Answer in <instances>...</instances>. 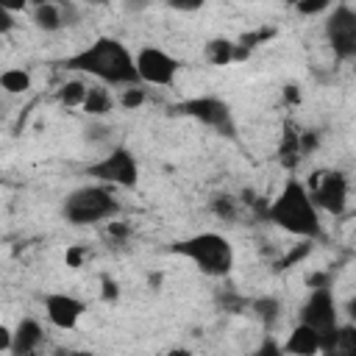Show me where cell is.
I'll use <instances>...</instances> for the list:
<instances>
[{
	"label": "cell",
	"instance_id": "d6986e66",
	"mask_svg": "<svg viewBox=\"0 0 356 356\" xmlns=\"http://www.w3.org/2000/svg\"><path fill=\"white\" fill-rule=\"evenodd\" d=\"M0 86L8 92V95H22L31 89V75L25 70H6L0 75Z\"/></svg>",
	"mask_w": 356,
	"mask_h": 356
},
{
	"label": "cell",
	"instance_id": "1f68e13d",
	"mask_svg": "<svg viewBox=\"0 0 356 356\" xmlns=\"http://www.w3.org/2000/svg\"><path fill=\"white\" fill-rule=\"evenodd\" d=\"M53 356H70V348H56Z\"/></svg>",
	"mask_w": 356,
	"mask_h": 356
},
{
	"label": "cell",
	"instance_id": "83f0119b",
	"mask_svg": "<svg viewBox=\"0 0 356 356\" xmlns=\"http://www.w3.org/2000/svg\"><path fill=\"white\" fill-rule=\"evenodd\" d=\"M345 314H348V323H353V325H356V295H353V298H348V303H345Z\"/></svg>",
	"mask_w": 356,
	"mask_h": 356
},
{
	"label": "cell",
	"instance_id": "9c48e42d",
	"mask_svg": "<svg viewBox=\"0 0 356 356\" xmlns=\"http://www.w3.org/2000/svg\"><path fill=\"white\" fill-rule=\"evenodd\" d=\"M309 195L314 200V206L320 211H328L334 217H339L348 209V178L339 170H320L312 175V181L306 184Z\"/></svg>",
	"mask_w": 356,
	"mask_h": 356
},
{
	"label": "cell",
	"instance_id": "7a4b0ae2",
	"mask_svg": "<svg viewBox=\"0 0 356 356\" xmlns=\"http://www.w3.org/2000/svg\"><path fill=\"white\" fill-rule=\"evenodd\" d=\"M267 222L289 231L292 236H300V239H320L323 236V222H320V209L314 206L312 195H309V186L298 178H289L281 192L273 197V203L267 206V214H264Z\"/></svg>",
	"mask_w": 356,
	"mask_h": 356
},
{
	"label": "cell",
	"instance_id": "cb8c5ba5",
	"mask_svg": "<svg viewBox=\"0 0 356 356\" xmlns=\"http://www.w3.org/2000/svg\"><path fill=\"white\" fill-rule=\"evenodd\" d=\"M145 89L142 86H128V89H122V95H120V106L122 108H136V106H142L145 103Z\"/></svg>",
	"mask_w": 356,
	"mask_h": 356
},
{
	"label": "cell",
	"instance_id": "ba28073f",
	"mask_svg": "<svg viewBox=\"0 0 356 356\" xmlns=\"http://www.w3.org/2000/svg\"><path fill=\"white\" fill-rule=\"evenodd\" d=\"M298 323H303L312 331H317L320 339H323V345H325L331 339V334L339 328L337 300H334L331 289H312L309 298L303 300L300 312H298Z\"/></svg>",
	"mask_w": 356,
	"mask_h": 356
},
{
	"label": "cell",
	"instance_id": "5b68a950",
	"mask_svg": "<svg viewBox=\"0 0 356 356\" xmlns=\"http://www.w3.org/2000/svg\"><path fill=\"white\" fill-rule=\"evenodd\" d=\"M83 172L89 178H95L97 184H106V186H134L139 181L136 156L125 145H114L106 156H100L97 161L86 164Z\"/></svg>",
	"mask_w": 356,
	"mask_h": 356
},
{
	"label": "cell",
	"instance_id": "7402d4cb",
	"mask_svg": "<svg viewBox=\"0 0 356 356\" xmlns=\"http://www.w3.org/2000/svg\"><path fill=\"white\" fill-rule=\"evenodd\" d=\"M309 253H312V242H309V239H303V242H300L295 250H289V253H286V256L278 261V270H286V267L298 264V261H300V259H306Z\"/></svg>",
	"mask_w": 356,
	"mask_h": 356
},
{
	"label": "cell",
	"instance_id": "4fadbf2b",
	"mask_svg": "<svg viewBox=\"0 0 356 356\" xmlns=\"http://www.w3.org/2000/svg\"><path fill=\"white\" fill-rule=\"evenodd\" d=\"M284 350L292 353V356H314V353H323V339H320L317 331H312L309 325L298 323V325L292 328V334H289Z\"/></svg>",
	"mask_w": 356,
	"mask_h": 356
},
{
	"label": "cell",
	"instance_id": "603a6c76",
	"mask_svg": "<svg viewBox=\"0 0 356 356\" xmlns=\"http://www.w3.org/2000/svg\"><path fill=\"white\" fill-rule=\"evenodd\" d=\"M250 356H289V353L284 350V345H278V339H275V337H270V334H267Z\"/></svg>",
	"mask_w": 356,
	"mask_h": 356
},
{
	"label": "cell",
	"instance_id": "f1b7e54d",
	"mask_svg": "<svg viewBox=\"0 0 356 356\" xmlns=\"http://www.w3.org/2000/svg\"><path fill=\"white\" fill-rule=\"evenodd\" d=\"M78 261H81V250L75 248V250H70V253H67V264H72V267H78Z\"/></svg>",
	"mask_w": 356,
	"mask_h": 356
},
{
	"label": "cell",
	"instance_id": "30bf717a",
	"mask_svg": "<svg viewBox=\"0 0 356 356\" xmlns=\"http://www.w3.org/2000/svg\"><path fill=\"white\" fill-rule=\"evenodd\" d=\"M178 70H181V61L175 56H170L167 50L156 47V44L139 47V53H136V72H139V81L142 83L170 86L175 81Z\"/></svg>",
	"mask_w": 356,
	"mask_h": 356
},
{
	"label": "cell",
	"instance_id": "5bb4252c",
	"mask_svg": "<svg viewBox=\"0 0 356 356\" xmlns=\"http://www.w3.org/2000/svg\"><path fill=\"white\" fill-rule=\"evenodd\" d=\"M323 356H356V325L345 323L339 325L331 339L323 345Z\"/></svg>",
	"mask_w": 356,
	"mask_h": 356
},
{
	"label": "cell",
	"instance_id": "52a82bcc",
	"mask_svg": "<svg viewBox=\"0 0 356 356\" xmlns=\"http://www.w3.org/2000/svg\"><path fill=\"white\" fill-rule=\"evenodd\" d=\"M325 42L339 61H356V8L339 3L325 17Z\"/></svg>",
	"mask_w": 356,
	"mask_h": 356
},
{
	"label": "cell",
	"instance_id": "9a60e30c",
	"mask_svg": "<svg viewBox=\"0 0 356 356\" xmlns=\"http://www.w3.org/2000/svg\"><path fill=\"white\" fill-rule=\"evenodd\" d=\"M31 17H33L36 28H42L44 33H56V31H61L67 25L64 22V11H61L58 3H39V6H33Z\"/></svg>",
	"mask_w": 356,
	"mask_h": 356
},
{
	"label": "cell",
	"instance_id": "6da1fadb",
	"mask_svg": "<svg viewBox=\"0 0 356 356\" xmlns=\"http://www.w3.org/2000/svg\"><path fill=\"white\" fill-rule=\"evenodd\" d=\"M61 67L72 72H86L103 86H142L136 72V56L114 36H97L83 50L67 56Z\"/></svg>",
	"mask_w": 356,
	"mask_h": 356
},
{
	"label": "cell",
	"instance_id": "d6a6232c",
	"mask_svg": "<svg viewBox=\"0 0 356 356\" xmlns=\"http://www.w3.org/2000/svg\"><path fill=\"white\" fill-rule=\"evenodd\" d=\"M25 356H39V353H25Z\"/></svg>",
	"mask_w": 356,
	"mask_h": 356
},
{
	"label": "cell",
	"instance_id": "44dd1931",
	"mask_svg": "<svg viewBox=\"0 0 356 356\" xmlns=\"http://www.w3.org/2000/svg\"><path fill=\"white\" fill-rule=\"evenodd\" d=\"M211 211H214L217 217H222V220H234V217H236V200H234L231 195H217V197L211 200Z\"/></svg>",
	"mask_w": 356,
	"mask_h": 356
},
{
	"label": "cell",
	"instance_id": "484cf974",
	"mask_svg": "<svg viewBox=\"0 0 356 356\" xmlns=\"http://www.w3.org/2000/svg\"><path fill=\"white\" fill-rule=\"evenodd\" d=\"M14 28V17H11V8L0 6V33H8Z\"/></svg>",
	"mask_w": 356,
	"mask_h": 356
},
{
	"label": "cell",
	"instance_id": "ffe728a7",
	"mask_svg": "<svg viewBox=\"0 0 356 356\" xmlns=\"http://www.w3.org/2000/svg\"><path fill=\"white\" fill-rule=\"evenodd\" d=\"M86 92H89L86 83H81V81H70V83H64V86L58 89V100H61L64 106H83Z\"/></svg>",
	"mask_w": 356,
	"mask_h": 356
},
{
	"label": "cell",
	"instance_id": "8fae6325",
	"mask_svg": "<svg viewBox=\"0 0 356 356\" xmlns=\"http://www.w3.org/2000/svg\"><path fill=\"white\" fill-rule=\"evenodd\" d=\"M83 312H86V303L78 300L75 295H67V292H50V295H44V314H47V320L56 328H64V331L75 328L78 320L83 317Z\"/></svg>",
	"mask_w": 356,
	"mask_h": 356
},
{
	"label": "cell",
	"instance_id": "e0dca14e",
	"mask_svg": "<svg viewBox=\"0 0 356 356\" xmlns=\"http://www.w3.org/2000/svg\"><path fill=\"white\" fill-rule=\"evenodd\" d=\"M250 312H253V314H256V320L270 331V328L278 323V317H281V300H278L275 295L253 298V300H250Z\"/></svg>",
	"mask_w": 356,
	"mask_h": 356
},
{
	"label": "cell",
	"instance_id": "4dcf8cb0",
	"mask_svg": "<svg viewBox=\"0 0 356 356\" xmlns=\"http://www.w3.org/2000/svg\"><path fill=\"white\" fill-rule=\"evenodd\" d=\"M70 356H95V353H92V350H72V348H70Z\"/></svg>",
	"mask_w": 356,
	"mask_h": 356
},
{
	"label": "cell",
	"instance_id": "8992f818",
	"mask_svg": "<svg viewBox=\"0 0 356 356\" xmlns=\"http://www.w3.org/2000/svg\"><path fill=\"white\" fill-rule=\"evenodd\" d=\"M175 111H181V114L197 120L200 125L217 131L220 136L236 139V120H234L231 106H228L222 97H214V95L189 97V100H181V103L175 106Z\"/></svg>",
	"mask_w": 356,
	"mask_h": 356
},
{
	"label": "cell",
	"instance_id": "7c38bea8",
	"mask_svg": "<svg viewBox=\"0 0 356 356\" xmlns=\"http://www.w3.org/2000/svg\"><path fill=\"white\" fill-rule=\"evenodd\" d=\"M44 331L33 317H22L14 328V342H11V356H25V353H36V348L42 345Z\"/></svg>",
	"mask_w": 356,
	"mask_h": 356
},
{
	"label": "cell",
	"instance_id": "2e32d148",
	"mask_svg": "<svg viewBox=\"0 0 356 356\" xmlns=\"http://www.w3.org/2000/svg\"><path fill=\"white\" fill-rule=\"evenodd\" d=\"M81 108H83L89 117H103V114H108V111L114 108V97H111V92H108L103 83H95V86H89L86 100H83Z\"/></svg>",
	"mask_w": 356,
	"mask_h": 356
},
{
	"label": "cell",
	"instance_id": "4316f807",
	"mask_svg": "<svg viewBox=\"0 0 356 356\" xmlns=\"http://www.w3.org/2000/svg\"><path fill=\"white\" fill-rule=\"evenodd\" d=\"M103 298H106V300L117 298V284H114V281H108V278H103Z\"/></svg>",
	"mask_w": 356,
	"mask_h": 356
},
{
	"label": "cell",
	"instance_id": "3957f363",
	"mask_svg": "<svg viewBox=\"0 0 356 356\" xmlns=\"http://www.w3.org/2000/svg\"><path fill=\"white\" fill-rule=\"evenodd\" d=\"M170 250L175 256L189 259L203 275H211V278H222L234 267V248H231L228 236H222L217 231H203V234L178 239V242H172Z\"/></svg>",
	"mask_w": 356,
	"mask_h": 356
},
{
	"label": "cell",
	"instance_id": "277c9868",
	"mask_svg": "<svg viewBox=\"0 0 356 356\" xmlns=\"http://www.w3.org/2000/svg\"><path fill=\"white\" fill-rule=\"evenodd\" d=\"M61 211H64L67 222H72V225H92V222H100V220H111L120 211V203H117L111 186L86 184V186L72 189L64 197Z\"/></svg>",
	"mask_w": 356,
	"mask_h": 356
},
{
	"label": "cell",
	"instance_id": "ac0fdd59",
	"mask_svg": "<svg viewBox=\"0 0 356 356\" xmlns=\"http://www.w3.org/2000/svg\"><path fill=\"white\" fill-rule=\"evenodd\" d=\"M206 56H209L211 64H228L231 58H239V50H236V44L228 42V39H211V42L206 44Z\"/></svg>",
	"mask_w": 356,
	"mask_h": 356
},
{
	"label": "cell",
	"instance_id": "d4e9b609",
	"mask_svg": "<svg viewBox=\"0 0 356 356\" xmlns=\"http://www.w3.org/2000/svg\"><path fill=\"white\" fill-rule=\"evenodd\" d=\"M298 11L300 14H320V11H331L328 3H298Z\"/></svg>",
	"mask_w": 356,
	"mask_h": 356
},
{
	"label": "cell",
	"instance_id": "f546056e",
	"mask_svg": "<svg viewBox=\"0 0 356 356\" xmlns=\"http://www.w3.org/2000/svg\"><path fill=\"white\" fill-rule=\"evenodd\" d=\"M164 356H192V353H189L186 348H172V350H170V353H164Z\"/></svg>",
	"mask_w": 356,
	"mask_h": 356
}]
</instances>
